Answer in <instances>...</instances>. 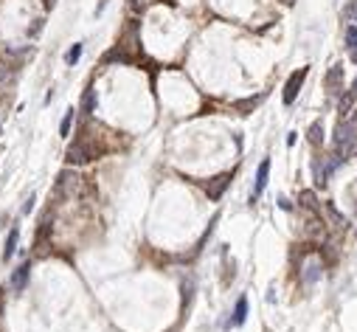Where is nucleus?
<instances>
[{
  "instance_id": "20",
  "label": "nucleus",
  "mask_w": 357,
  "mask_h": 332,
  "mask_svg": "<svg viewBox=\"0 0 357 332\" xmlns=\"http://www.w3.org/2000/svg\"><path fill=\"white\" fill-rule=\"evenodd\" d=\"M34 208V197H28V200H25V203H22V214H28V211H31Z\"/></svg>"
},
{
  "instance_id": "4",
  "label": "nucleus",
  "mask_w": 357,
  "mask_h": 332,
  "mask_svg": "<svg viewBox=\"0 0 357 332\" xmlns=\"http://www.w3.org/2000/svg\"><path fill=\"white\" fill-rule=\"evenodd\" d=\"M90 158H93V152L85 141H73L67 147V163H88Z\"/></svg>"
},
{
  "instance_id": "18",
  "label": "nucleus",
  "mask_w": 357,
  "mask_h": 332,
  "mask_svg": "<svg viewBox=\"0 0 357 332\" xmlns=\"http://www.w3.org/2000/svg\"><path fill=\"white\" fill-rule=\"evenodd\" d=\"M343 17L349 20V25H352V23H357V0H352V3H349L346 9H343Z\"/></svg>"
},
{
  "instance_id": "5",
  "label": "nucleus",
  "mask_w": 357,
  "mask_h": 332,
  "mask_svg": "<svg viewBox=\"0 0 357 332\" xmlns=\"http://www.w3.org/2000/svg\"><path fill=\"white\" fill-rule=\"evenodd\" d=\"M268 175H270V158H265L262 163H259V169H256V183H253V195H250V200H256V197L265 192V186H268Z\"/></svg>"
},
{
  "instance_id": "15",
  "label": "nucleus",
  "mask_w": 357,
  "mask_h": 332,
  "mask_svg": "<svg viewBox=\"0 0 357 332\" xmlns=\"http://www.w3.org/2000/svg\"><path fill=\"white\" fill-rule=\"evenodd\" d=\"M70 124H73V107L65 110V118H62V124H59V135H70Z\"/></svg>"
},
{
  "instance_id": "7",
  "label": "nucleus",
  "mask_w": 357,
  "mask_h": 332,
  "mask_svg": "<svg viewBox=\"0 0 357 332\" xmlns=\"http://www.w3.org/2000/svg\"><path fill=\"white\" fill-rule=\"evenodd\" d=\"M326 85H329V93H343V68L340 65H335V68L326 73Z\"/></svg>"
},
{
  "instance_id": "16",
  "label": "nucleus",
  "mask_w": 357,
  "mask_h": 332,
  "mask_svg": "<svg viewBox=\"0 0 357 332\" xmlns=\"http://www.w3.org/2000/svg\"><path fill=\"white\" fill-rule=\"evenodd\" d=\"M355 93H346L343 99H340V115H349V110H352V104H355Z\"/></svg>"
},
{
  "instance_id": "14",
  "label": "nucleus",
  "mask_w": 357,
  "mask_h": 332,
  "mask_svg": "<svg viewBox=\"0 0 357 332\" xmlns=\"http://www.w3.org/2000/svg\"><path fill=\"white\" fill-rule=\"evenodd\" d=\"M346 48H349V54L357 51V23H352L346 28Z\"/></svg>"
},
{
  "instance_id": "17",
  "label": "nucleus",
  "mask_w": 357,
  "mask_h": 332,
  "mask_svg": "<svg viewBox=\"0 0 357 332\" xmlns=\"http://www.w3.org/2000/svg\"><path fill=\"white\" fill-rule=\"evenodd\" d=\"M79 57H82V45L76 43V45H73V48H70V51L65 54V62H67V65H76Z\"/></svg>"
},
{
  "instance_id": "1",
  "label": "nucleus",
  "mask_w": 357,
  "mask_h": 332,
  "mask_svg": "<svg viewBox=\"0 0 357 332\" xmlns=\"http://www.w3.org/2000/svg\"><path fill=\"white\" fill-rule=\"evenodd\" d=\"M335 147H337V155L346 158L357 149V127L352 121H340L335 130Z\"/></svg>"
},
{
  "instance_id": "8",
  "label": "nucleus",
  "mask_w": 357,
  "mask_h": 332,
  "mask_svg": "<svg viewBox=\"0 0 357 332\" xmlns=\"http://www.w3.org/2000/svg\"><path fill=\"white\" fill-rule=\"evenodd\" d=\"M17 240H20V231L11 228L9 237H6V245H3V253H0V259H3V262H9L11 256H14V251H17Z\"/></svg>"
},
{
  "instance_id": "9",
  "label": "nucleus",
  "mask_w": 357,
  "mask_h": 332,
  "mask_svg": "<svg viewBox=\"0 0 357 332\" xmlns=\"http://www.w3.org/2000/svg\"><path fill=\"white\" fill-rule=\"evenodd\" d=\"M247 318V296H239L236 298V307H234V318H231V324L234 327H242Z\"/></svg>"
},
{
  "instance_id": "11",
  "label": "nucleus",
  "mask_w": 357,
  "mask_h": 332,
  "mask_svg": "<svg viewBox=\"0 0 357 332\" xmlns=\"http://www.w3.org/2000/svg\"><path fill=\"white\" fill-rule=\"evenodd\" d=\"M318 279H321V265H318V262H310L307 267H304V282H307V285H315Z\"/></svg>"
},
{
  "instance_id": "3",
  "label": "nucleus",
  "mask_w": 357,
  "mask_h": 332,
  "mask_svg": "<svg viewBox=\"0 0 357 332\" xmlns=\"http://www.w3.org/2000/svg\"><path fill=\"white\" fill-rule=\"evenodd\" d=\"M28 276H31V262L25 259V262H20L17 267H14V273H11V290L14 293H22L25 287H28Z\"/></svg>"
},
{
  "instance_id": "21",
  "label": "nucleus",
  "mask_w": 357,
  "mask_h": 332,
  "mask_svg": "<svg viewBox=\"0 0 357 332\" xmlns=\"http://www.w3.org/2000/svg\"><path fill=\"white\" fill-rule=\"evenodd\" d=\"M279 206L284 208V211H290V208H292V203L287 200V197H279Z\"/></svg>"
},
{
  "instance_id": "13",
  "label": "nucleus",
  "mask_w": 357,
  "mask_h": 332,
  "mask_svg": "<svg viewBox=\"0 0 357 332\" xmlns=\"http://www.w3.org/2000/svg\"><path fill=\"white\" fill-rule=\"evenodd\" d=\"M310 141H312L315 147L324 144V124H321V121H315V124L310 127Z\"/></svg>"
},
{
  "instance_id": "6",
  "label": "nucleus",
  "mask_w": 357,
  "mask_h": 332,
  "mask_svg": "<svg viewBox=\"0 0 357 332\" xmlns=\"http://www.w3.org/2000/svg\"><path fill=\"white\" fill-rule=\"evenodd\" d=\"M228 183H231V175H220V177L208 180V186H205V195H208V200H220V197H223V192L228 189Z\"/></svg>"
},
{
  "instance_id": "22",
  "label": "nucleus",
  "mask_w": 357,
  "mask_h": 332,
  "mask_svg": "<svg viewBox=\"0 0 357 332\" xmlns=\"http://www.w3.org/2000/svg\"><path fill=\"white\" fill-rule=\"evenodd\" d=\"M352 93H355V99H357V79H355V85H352Z\"/></svg>"
},
{
  "instance_id": "12",
  "label": "nucleus",
  "mask_w": 357,
  "mask_h": 332,
  "mask_svg": "<svg viewBox=\"0 0 357 332\" xmlns=\"http://www.w3.org/2000/svg\"><path fill=\"white\" fill-rule=\"evenodd\" d=\"M82 110H85V113H93V110H96V90H93V88H88L85 96H82Z\"/></svg>"
},
{
  "instance_id": "19",
  "label": "nucleus",
  "mask_w": 357,
  "mask_h": 332,
  "mask_svg": "<svg viewBox=\"0 0 357 332\" xmlns=\"http://www.w3.org/2000/svg\"><path fill=\"white\" fill-rule=\"evenodd\" d=\"M259 102H262V96H256V99H245V102H239L236 107H239V110H250V107H256Z\"/></svg>"
},
{
  "instance_id": "2",
  "label": "nucleus",
  "mask_w": 357,
  "mask_h": 332,
  "mask_svg": "<svg viewBox=\"0 0 357 332\" xmlns=\"http://www.w3.org/2000/svg\"><path fill=\"white\" fill-rule=\"evenodd\" d=\"M307 73H310V68H298L295 73H290V79H287V85H284V104H292L295 99H298V90H301Z\"/></svg>"
},
{
  "instance_id": "10",
  "label": "nucleus",
  "mask_w": 357,
  "mask_h": 332,
  "mask_svg": "<svg viewBox=\"0 0 357 332\" xmlns=\"http://www.w3.org/2000/svg\"><path fill=\"white\" fill-rule=\"evenodd\" d=\"M312 172H315V183H318V186H326L329 169H326V160L324 158H315L312 160Z\"/></svg>"
}]
</instances>
